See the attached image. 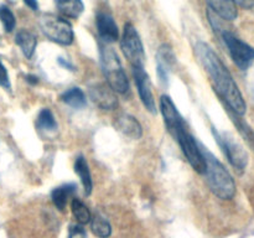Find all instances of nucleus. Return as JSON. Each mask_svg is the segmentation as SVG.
<instances>
[{"label":"nucleus","instance_id":"nucleus-11","mask_svg":"<svg viewBox=\"0 0 254 238\" xmlns=\"http://www.w3.org/2000/svg\"><path fill=\"white\" fill-rule=\"evenodd\" d=\"M89 98L104 111H112L118 106L116 92L108 83H96L89 88Z\"/></svg>","mask_w":254,"mask_h":238},{"label":"nucleus","instance_id":"nucleus-29","mask_svg":"<svg viewBox=\"0 0 254 238\" xmlns=\"http://www.w3.org/2000/svg\"><path fill=\"white\" fill-rule=\"evenodd\" d=\"M24 2L30 7V9L34 10V11H37V10H39V2H37V0H24Z\"/></svg>","mask_w":254,"mask_h":238},{"label":"nucleus","instance_id":"nucleus-10","mask_svg":"<svg viewBox=\"0 0 254 238\" xmlns=\"http://www.w3.org/2000/svg\"><path fill=\"white\" fill-rule=\"evenodd\" d=\"M133 76L135 79L136 88H138L139 97L141 99V103L146 108V111L151 114L156 113V104L154 99L153 91H151V83L149 79L148 73L144 71V67H133Z\"/></svg>","mask_w":254,"mask_h":238},{"label":"nucleus","instance_id":"nucleus-20","mask_svg":"<svg viewBox=\"0 0 254 238\" xmlns=\"http://www.w3.org/2000/svg\"><path fill=\"white\" fill-rule=\"evenodd\" d=\"M61 101L64 104H67V106L77 109L83 108L87 103V99L83 91L81 88H78V87H73V88H69L67 91H64L61 94Z\"/></svg>","mask_w":254,"mask_h":238},{"label":"nucleus","instance_id":"nucleus-27","mask_svg":"<svg viewBox=\"0 0 254 238\" xmlns=\"http://www.w3.org/2000/svg\"><path fill=\"white\" fill-rule=\"evenodd\" d=\"M68 238H87V233L82 225H73L69 227Z\"/></svg>","mask_w":254,"mask_h":238},{"label":"nucleus","instance_id":"nucleus-16","mask_svg":"<svg viewBox=\"0 0 254 238\" xmlns=\"http://www.w3.org/2000/svg\"><path fill=\"white\" fill-rule=\"evenodd\" d=\"M56 9L66 19H77L84 10L82 0H55Z\"/></svg>","mask_w":254,"mask_h":238},{"label":"nucleus","instance_id":"nucleus-4","mask_svg":"<svg viewBox=\"0 0 254 238\" xmlns=\"http://www.w3.org/2000/svg\"><path fill=\"white\" fill-rule=\"evenodd\" d=\"M39 25L42 34L52 42L64 46H68L73 42V29L64 17L54 14H41L39 17Z\"/></svg>","mask_w":254,"mask_h":238},{"label":"nucleus","instance_id":"nucleus-2","mask_svg":"<svg viewBox=\"0 0 254 238\" xmlns=\"http://www.w3.org/2000/svg\"><path fill=\"white\" fill-rule=\"evenodd\" d=\"M206 161L205 176L210 190L221 200H231L236 195V183L223 164L207 149L202 148Z\"/></svg>","mask_w":254,"mask_h":238},{"label":"nucleus","instance_id":"nucleus-21","mask_svg":"<svg viewBox=\"0 0 254 238\" xmlns=\"http://www.w3.org/2000/svg\"><path fill=\"white\" fill-rule=\"evenodd\" d=\"M36 126L40 131H45V133H55L59 129L54 113L49 108H44L40 111L39 116H37Z\"/></svg>","mask_w":254,"mask_h":238},{"label":"nucleus","instance_id":"nucleus-7","mask_svg":"<svg viewBox=\"0 0 254 238\" xmlns=\"http://www.w3.org/2000/svg\"><path fill=\"white\" fill-rule=\"evenodd\" d=\"M222 40L238 68L246 71L252 66L254 62V49L252 46L238 39L230 31L222 32Z\"/></svg>","mask_w":254,"mask_h":238},{"label":"nucleus","instance_id":"nucleus-18","mask_svg":"<svg viewBox=\"0 0 254 238\" xmlns=\"http://www.w3.org/2000/svg\"><path fill=\"white\" fill-rule=\"evenodd\" d=\"M74 173L81 178V182L83 185L86 195H89L92 192V188H93V183H92V176L91 171H89L88 163L84 159V156L79 155L76 158V161H74Z\"/></svg>","mask_w":254,"mask_h":238},{"label":"nucleus","instance_id":"nucleus-28","mask_svg":"<svg viewBox=\"0 0 254 238\" xmlns=\"http://www.w3.org/2000/svg\"><path fill=\"white\" fill-rule=\"evenodd\" d=\"M233 1L243 9H252L254 6V0H233Z\"/></svg>","mask_w":254,"mask_h":238},{"label":"nucleus","instance_id":"nucleus-14","mask_svg":"<svg viewBox=\"0 0 254 238\" xmlns=\"http://www.w3.org/2000/svg\"><path fill=\"white\" fill-rule=\"evenodd\" d=\"M114 126L119 133H122L127 138L138 140L143 136V126L139 123L138 119L130 114H119L114 120Z\"/></svg>","mask_w":254,"mask_h":238},{"label":"nucleus","instance_id":"nucleus-12","mask_svg":"<svg viewBox=\"0 0 254 238\" xmlns=\"http://www.w3.org/2000/svg\"><path fill=\"white\" fill-rule=\"evenodd\" d=\"M175 63L176 56L173 49L168 44L161 45L156 54V69H158L159 78L164 84L168 83L169 76H170V72L173 71Z\"/></svg>","mask_w":254,"mask_h":238},{"label":"nucleus","instance_id":"nucleus-1","mask_svg":"<svg viewBox=\"0 0 254 238\" xmlns=\"http://www.w3.org/2000/svg\"><path fill=\"white\" fill-rule=\"evenodd\" d=\"M196 59L210 77L213 89L226 103L228 111L243 116L247 111V104L227 67L218 55L206 42H197L195 46Z\"/></svg>","mask_w":254,"mask_h":238},{"label":"nucleus","instance_id":"nucleus-6","mask_svg":"<svg viewBox=\"0 0 254 238\" xmlns=\"http://www.w3.org/2000/svg\"><path fill=\"white\" fill-rule=\"evenodd\" d=\"M213 135L231 165L238 173H243L248 165V155L243 146L228 133H221V131L213 129Z\"/></svg>","mask_w":254,"mask_h":238},{"label":"nucleus","instance_id":"nucleus-25","mask_svg":"<svg viewBox=\"0 0 254 238\" xmlns=\"http://www.w3.org/2000/svg\"><path fill=\"white\" fill-rule=\"evenodd\" d=\"M0 21H1L6 32H11L15 29L16 20H15V16L10 7H7L6 5H0Z\"/></svg>","mask_w":254,"mask_h":238},{"label":"nucleus","instance_id":"nucleus-13","mask_svg":"<svg viewBox=\"0 0 254 238\" xmlns=\"http://www.w3.org/2000/svg\"><path fill=\"white\" fill-rule=\"evenodd\" d=\"M97 31L106 44L116 42L119 37V30L114 17L109 12H98L96 17Z\"/></svg>","mask_w":254,"mask_h":238},{"label":"nucleus","instance_id":"nucleus-24","mask_svg":"<svg viewBox=\"0 0 254 238\" xmlns=\"http://www.w3.org/2000/svg\"><path fill=\"white\" fill-rule=\"evenodd\" d=\"M241 117H242V116H238V114L231 112V118H232L233 121H235L236 126L238 128V131L242 134V136L246 139V140L248 141V144H250L251 146H253V148H254V133H253V130L251 129V126L248 125V124L246 123V121L243 120L242 118H241Z\"/></svg>","mask_w":254,"mask_h":238},{"label":"nucleus","instance_id":"nucleus-22","mask_svg":"<svg viewBox=\"0 0 254 238\" xmlns=\"http://www.w3.org/2000/svg\"><path fill=\"white\" fill-rule=\"evenodd\" d=\"M71 210L72 213H73L74 218H76L77 222L79 225H87V223L91 222L92 218V213L89 211V208L82 202L79 198H73L71 202Z\"/></svg>","mask_w":254,"mask_h":238},{"label":"nucleus","instance_id":"nucleus-3","mask_svg":"<svg viewBox=\"0 0 254 238\" xmlns=\"http://www.w3.org/2000/svg\"><path fill=\"white\" fill-rule=\"evenodd\" d=\"M101 64L107 83L116 93L126 94L129 91V81L119 61L118 55L108 46H101Z\"/></svg>","mask_w":254,"mask_h":238},{"label":"nucleus","instance_id":"nucleus-19","mask_svg":"<svg viewBox=\"0 0 254 238\" xmlns=\"http://www.w3.org/2000/svg\"><path fill=\"white\" fill-rule=\"evenodd\" d=\"M74 191H76V186L73 183H64V185L54 188V191L51 192L52 202L60 211H64L66 208L67 201Z\"/></svg>","mask_w":254,"mask_h":238},{"label":"nucleus","instance_id":"nucleus-26","mask_svg":"<svg viewBox=\"0 0 254 238\" xmlns=\"http://www.w3.org/2000/svg\"><path fill=\"white\" fill-rule=\"evenodd\" d=\"M0 86L4 87V88L6 89L11 88V84H10V79H9V73H7L6 67L4 66L1 60H0Z\"/></svg>","mask_w":254,"mask_h":238},{"label":"nucleus","instance_id":"nucleus-5","mask_svg":"<svg viewBox=\"0 0 254 238\" xmlns=\"http://www.w3.org/2000/svg\"><path fill=\"white\" fill-rule=\"evenodd\" d=\"M121 49L126 59L131 67H144L145 54H144L143 42L135 27L128 22L124 25L123 36L121 40Z\"/></svg>","mask_w":254,"mask_h":238},{"label":"nucleus","instance_id":"nucleus-30","mask_svg":"<svg viewBox=\"0 0 254 238\" xmlns=\"http://www.w3.org/2000/svg\"><path fill=\"white\" fill-rule=\"evenodd\" d=\"M26 81L29 82V83H31V84H36L37 82H39V78H37L36 76H32V74H29V76L26 77Z\"/></svg>","mask_w":254,"mask_h":238},{"label":"nucleus","instance_id":"nucleus-8","mask_svg":"<svg viewBox=\"0 0 254 238\" xmlns=\"http://www.w3.org/2000/svg\"><path fill=\"white\" fill-rule=\"evenodd\" d=\"M175 139L180 144L184 155L186 156V159L190 163V165L192 166L193 170L198 174L205 173V156H203L202 149L197 145V141L195 140V138L185 128L176 134Z\"/></svg>","mask_w":254,"mask_h":238},{"label":"nucleus","instance_id":"nucleus-17","mask_svg":"<svg viewBox=\"0 0 254 238\" xmlns=\"http://www.w3.org/2000/svg\"><path fill=\"white\" fill-rule=\"evenodd\" d=\"M15 42L26 59H31L34 56L37 46V40L32 32L27 31V30H20L15 36Z\"/></svg>","mask_w":254,"mask_h":238},{"label":"nucleus","instance_id":"nucleus-9","mask_svg":"<svg viewBox=\"0 0 254 238\" xmlns=\"http://www.w3.org/2000/svg\"><path fill=\"white\" fill-rule=\"evenodd\" d=\"M160 112L163 114L166 128H168V130L170 131L174 138H175L179 131L185 129V123H184L180 113L178 112V108L174 104L173 99L166 96V94L160 97Z\"/></svg>","mask_w":254,"mask_h":238},{"label":"nucleus","instance_id":"nucleus-15","mask_svg":"<svg viewBox=\"0 0 254 238\" xmlns=\"http://www.w3.org/2000/svg\"><path fill=\"white\" fill-rule=\"evenodd\" d=\"M210 9L221 19L233 21L237 19L238 10L237 5L233 0H206Z\"/></svg>","mask_w":254,"mask_h":238},{"label":"nucleus","instance_id":"nucleus-23","mask_svg":"<svg viewBox=\"0 0 254 238\" xmlns=\"http://www.w3.org/2000/svg\"><path fill=\"white\" fill-rule=\"evenodd\" d=\"M91 228L92 232L94 233V236L99 238H108L112 235V227L109 225L108 221L101 216L99 213H97L96 216L91 218Z\"/></svg>","mask_w":254,"mask_h":238}]
</instances>
